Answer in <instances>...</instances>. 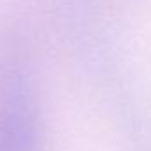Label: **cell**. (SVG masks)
Wrapping results in <instances>:
<instances>
[{
    "mask_svg": "<svg viewBox=\"0 0 151 151\" xmlns=\"http://www.w3.org/2000/svg\"><path fill=\"white\" fill-rule=\"evenodd\" d=\"M0 151H35L34 121L21 90L0 106Z\"/></svg>",
    "mask_w": 151,
    "mask_h": 151,
    "instance_id": "1",
    "label": "cell"
}]
</instances>
